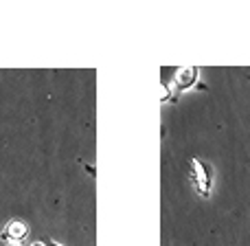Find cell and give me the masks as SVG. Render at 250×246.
Returning a JSON list of instances; mask_svg holds the SVG:
<instances>
[{
	"instance_id": "6da1fadb",
	"label": "cell",
	"mask_w": 250,
	"mask_h": 246,
	"mask_svg": "<svg viewBox=\"0 0 250 246\" xmlns=\"http://www.w3.org/2000/svg\"><path fill=\"white\" fill-rule=\"evenodd\" d=\"M26 235H29V224H26V222H22V220H11L7 224V229L2 231V235H0V238H2L4 242L18 244V242H22Z\"/></svg>"
},
{
	"instance_id": "7a4b0ae2",
	"label": "cell",
	"mask_w": 250,
	"mask_h": 246,
	"mask_svg": "<svg viewBox=\"0 0 250 246\" xmlns=\"http://www.w3.org/2000/svg\"><path fill=\"white\" fill-rule=\"evenodd\" d=\"M195 79H198V68H180L176 75V84H178V88H182V90L193 86Z\"/></svg>"
},
{
	"instance_id": "3957f363",
	"label": "cell",
	"mask_w": 250,
	"mask_h": 246,
	"mask_svg": "<svg viewBox=\"0 0 250 246\" xmlns=\"http://www.w3.org/2000/svg\"><path fill=\"white\" fill-rule=\"evenodd\" d=\"M42 244H44V246H62V244L53 242V240H48V238H46V240H44V242H42Z\"/></svg>"
},
{
	"instance_id": "277c9868",
	"label": "cell",
	"mask_w": 250,
	"mask_h": 246,
	"mask_svg": "<svg viewBox=\"0 0 250 246\" xmlns=\"http://www.w3.org/2000/svg\"><path fill=\"white\" fill-rule=\"evenodd\" d=\"M4 246H20V244H11V242H9V244H4Z\"/></svg>"
},
{
	"instance_id": "5b68a950",
	"label": "cell",
	"mask_w": 250,
	"mask_h": 246,
	"mask_svg": "<svg viewBox=\"0 0 250 246\" xmlns=\"http://www.w3.org/2000/svg\"><path fill=\"white\" fill-rule=\"evenodd\" d=\"M33 246H44V244H42V242H35V244H33Z\"/></svg>"
}]
</instances>
